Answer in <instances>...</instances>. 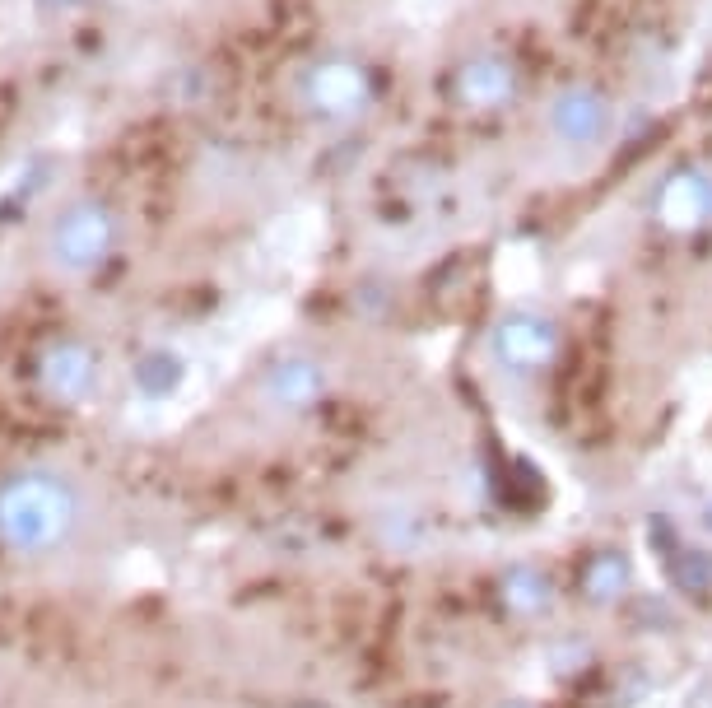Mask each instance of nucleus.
<instances>
[{
  "mask_svg": "<svg viewBox=\"0 0 712 708\" xmlns=\"http://www.w3.org/2000/svg\"><path fill=\"white\" fill-rule=\"evenodd\" d=\"M294 98L312 122H331V126L359 122L377 98L373 70L363 61H354V56H317V61H308L298 70Z\"/></svg>",
  "mask_w": 712,
  "mask_h": 708,
  "instance_id": "1",
  "label": "nucleus"
},
{
  "mask_svg": "<svg viewBox=\"0 0 712 708\" xmlns=\"http://www.w3.org/2000/svg\"><path fill=\"white\" fill-rule=\"evenodd\" d=\"M112 247H117V215L98 196H80V201L61 205L47 224V252H52L56 271L89 275L112 257Z\"/></svg>",
  "mask_w": 712,
  "mask_h": 708,
  "instance_id": "2",
  "label": "nucleus"
},
{
  "mask_svg": "<svg viewBox=\"0 0 712 708\" xmlns=\"http://www.w3.org/2000/svg\"><path fill=\"white\" fill-rule=\"evenodd\" d=\"M540 117H545L550 140L568 154L605 150V145H610V131H615V103H610V94L596 89L592 80L559 84Z\"/></svg>",
  "mask_w": 712,
  "mask_h": 708,
  "instance_id": "3",
  "label": "nucleus"
},
{
  "mask_svg": "<svg viewBox=\"0 0 712 708\" xmlns=\"http://www.w3.org/2000/svg\"><path fill=\"white\" fill-rule=\"evenodd\" d=\"M489 350L512 373H540L559 354V327L540 313H508L489 331Z\"/></svg>",
  "mask_w": 712,
  "mask_h": 708,
  "instance_id": "4",
  "label": "nucleus"
},
{
  "mask_svg": "<svg viewBox=\"0 0 712 708\" xmlns=\"http://www.w3.org/2000/svg\"><path fill=\"white\" fill-rule=\"evenodd\" d=\"M652 215L666 233H699L712 224V173L708 168H675L661 177L652 196Z\"/></svg>",
  "mask_w": 712,
  "mask_h": 708,
  "instance_id": "5",
  "label": "nucleus"
},
{
  "mask_svg": "<svg viewBox=\"0 0 712 708\" xmlns=\"http://www.w3.org/2000/svg\"><path fill=\"white\" fill-rule=\"evenodd\" d=\"M522 75L512 66V56L503 52H475L466 56L452 75V94L466 112H503L517 103Z\"/></svg>",
  "mask_w": 712,
  "mask_h": 708,
  "instance_id": "6",
  "label": "nucleus"
},
{
  "mask_svg": "<svg viewBox=\"0 0 712 708\" xmlns=\"http://www.w3.org/2000/svg\"><path fill=\"white\" fill-rule=\"evenodd\" d=\"M317 392H322V368L312 364V359H298V354L294 359H280L266 378V396L284 410L308 406V401H317Z\"/></svg>",
  "mask_w": 712,
  "mask_h": 708,
  "instance_id": "7",
  "label": "nucleus"
},
{
  "mask_svg": "<svg viewBox=\"0 0 712 708\" xmlns=\"http://www.w3.org/2000/svg\"><path fill=\"white\" fill-rule=\"evenodd\" d=\"M42 378L56 396H84L89 392V378H94V359L80 345H56L42 364Z\"/></svg>",
  "mask_w": 712,
  "mask_h": 708,
  "instance_id": "8",
  "label": "nucleus"
},
{
  "mask_svg": "<svg viewBox=\"0 0 712 708\" xmlns=\"http://www.w3.org/2000/svg\"><path fill=\"white\" fill-rule=\"evenodd\" d=\"M624 578H629V569H624V559L615 555V550H601V555L587 564V578H582V587H587V597L592 601H610L624 592Z\"/></svg>",
  "mask_w": 712,
  "mask_h": 708,
  "instance_id": "9",
  "label": "nucleus"
},
{
  "mask_svg": "<svg viewBox=\"0 0 712 708\" xmlns=\"http://www.w3.org/2000/svg\"><path fill=\"white\" fill-rule=\"evenodd\" d=\"M503 592H508V601L517 606V611H536V606H545V601H550V583H545L540 573H531V569L508 573Z\"/></svg>",
  "mask_w": 712,
  "mask_h": 708,
  "instance_id": "10",
  "label": "nucleus"
},
{
  "mask_svg": "<svg viewBox=\"0 0 712 708\" xmlns=\"http://www.w3.org/2000/svg\"><path fill=\"white\" fill-rule=\"evenodd\" d=\"M675 578L694 592V587H708L712 583V564H708V555H694V550H685V555L675 559Z\"/></svg>",
  "mask_w": 712,
  "mask_h": 708,
  "instance_id": "11",
  "label": "nucleus"
}]
</instances>
